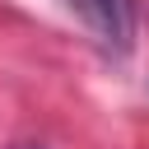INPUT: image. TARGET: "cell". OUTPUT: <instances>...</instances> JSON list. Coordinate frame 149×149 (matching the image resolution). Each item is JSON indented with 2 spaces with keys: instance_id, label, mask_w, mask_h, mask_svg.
<instances>
[{
  "instance_id": "obj_1",
  "label": "cell",
  "mask_w": 149,
  "mask_h": 149,
  "mask_svg": "<svg viewBox=\"0 0 149 149\" xmlns=\"http://www.w3.org/2000/svg\"><path fill=\"white\" fill-rule=\"evenodd\" d=\"M107 51H126L130 47V33H135V19H130V0H61Z\"/></svg>"
}]
</instances>
